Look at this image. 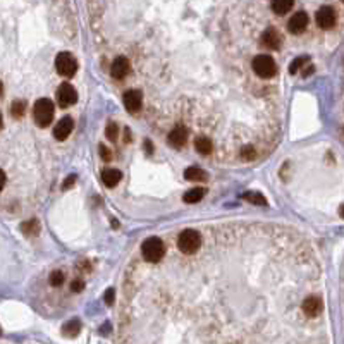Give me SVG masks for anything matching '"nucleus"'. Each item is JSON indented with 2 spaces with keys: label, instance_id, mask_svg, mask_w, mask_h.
Listing matches in <instances>:
<instances>
[{
  "label": "nucleus",
  "instance_id": "nucleus-1",
  "mask_svg": "<svg viewBox=\"0 0 344 344\" xmlns=\"http://www.w3.org/2000/svg\"><path fill=\"white\" fill-rule=\"evenodd\" d=\"M141 255L145 258V262H148V264H158V262H160L165 255L164 241L157 236L145 239L143 244H141Z\"/></svg>",
  "mask_w": 344,
  "mask_h": 344
},
{
  "label": "nucleus",
  "instance_id": "nucleus-2",
  "mask_svg": "<svg viewBox=\"0 0 344 344\" xmlns=\"http://www.w3.org/2000/svg\"><path fill=\"white\" fill-rule=\"evenodd\" d=\"M202 244H203L202 234L194 229L183 231L178 238V248L183 255H193V253H196L198 250H200Z\"/></svg>",
  "mask_w": 344,
  "mask_h": 344
},
{
  "label": "nucleus",
  "instance_id": "nucleus-3",
  "mask_svg": "<svg viewBox=\"0 0 344 344\" xmlns=\"http://www.w3.org/2000/svg\"><path fill=\"white\" fill-rule=\"evenodd\" d=\"M53 114H55V108H53V102L50 98H40V100L35 103L33 116H35L36 124L42 126V128L48 126L53 121Z\"/></svg>",
  "mask_w": 344,
  "mask_h": 344
},
{
  "label": "nucleus",
  "instance_id": "nucleus-4",
  "mask_svg": "<svg viewBox=\"0 0 344 344\" xmlns=\"http://www.w3.org/2000/svg\"><path fill=\"white\" fill-rule=\"evenodd\" d=\"M251 67H253V71H255V74L264 79L274 78L275 72H277V64H275L274 59L270 55H256L253 59Z\"/></svg>",
  "mask_w": 344,
  "mask_h": 344
},
{
  "label": "nucleus",
  "instance_id": "nucleus-5",
  "mask_svg": "<svg viewBox=\"0 0 344 344\" xmlns=\"http://www.w3.org/2000/svg\"><path fill=\"white\" fill-rule=\"evenodd\" d=\"M55 69L59 71V74L71 78V76H74L76 71H78V62H76V59L72 57L71 53L62 52L59 53L55 59Z\"/></svg>",
  "mask_w": 344,
  "mask_h": 344
},
{
  "label": "nucleus",
  "instance_id": "nucleus-6",
  "mask_svg": "<svg viewBox=\"0 0 344 344\" xmlns=\"http://www.w3.org/2000/svg\"><path fill=\"white\" fill-rule=\"evenodd\" d=\"M322 300H320L319 296H306L305 300L301 303V310L303 313H305L308 319H315V317H319L322 313Z\"/></svg>",
  "mask_w": 344,
  "mask_h": 344
},
{
  "label": "nucleus",
  "instance_id": "nucleus-7",
  "mask_svg": "<svg viewBox=\"0 0 344 344\" xmlns=\"http://www.w3.org/2000/svg\"><path fill=\"white\" fill-rule=\"evenodd\" d=\"M57 100L61 107H71L74 105L76 100H78V93L76 90L72 88V84H61V88L57 90Z\"/></svg>",
  "mask_w": 344,
  "mask_h": 344
},
{
  "label": "nucleus",
  "instance_id": "nucleus-8",
  "mask_svg": "<svg viewBox=\"0 0 344 344\" xmlns=\"http://www.w3.org/2000/svg\"><path fill=\"white\" fill-rule=\"evenodd\" d=\"M317 24L322 30L332 28V26L336 24V12H334V9L329 6L320 7L319 12H317Z\"/></svg>",
  "mask_w": 344,
  "mask_h": 344
},
{
  "label": "nucleus",
  "instance_id": "nucleus-9",
  "mask_svg": "<svg viewBox=\"0 0 344 344\" xmlns=\"http://www.w3.org/2000/svg\"><path fill=\"white\" fill-rule=\"evenodd\" d=\"M308 26V16L306 12H296L294 16H291V19L288 22V30L291 31L293 35H301L303 31L306 30Z\"/></svg>",
  "mask_w": 344,
  "mask_h": 344
},
{
  "label": "nucleus",
  "instance_id": "nucleus-10",
  "mask_svg": "<svg viewBox=\"0 0 344 344\" xmlns=\"http://www.w3.org/2000/svg\"><path fill=\"white\" fill-rule=\"evenodd\" d=\"M122 102H124V107L128 108V112H138L143 103L141 93L138 90H128L122 97Z\"/></svg>",
  "mask_w": 344,
  "mask_h": 344
},
{
  "label": "nucleus",
  "instance_id": "nucleus-11",
  "mask_svg": "<svg viewBox=\"0 0 344 344\" xmlns=\"http://www.w3.org/2000/svg\"><path fill=\"white\" fill-rule=\"evenodd\" d=\"M72 128H74V122H72L71 117H62L61 121L57 122V126L53 128V136L59 141H62V139H67V136L72 133Z\"/></svg>",
  "mask_w": 344,
  "mask_h": 344
},
{
  "label": "nucleus",
  "instance_id": "nucleus-12",
  "mask_svg": "<svg viewBox=\"0 0 344 344\" xmlns=\"http://www.w3.org/2000/svg\"><path fill=\"white\" fill-rule=\"evenodd\" d=\"M188 141V129L184 126H176L169 133V143L174 148H183Z\"/></svg>",
  "mask_w": 344,
  "mask_h": 344
},
{
  "label": "nucleus",
  "instance_id": "nucleus-13",
  "mask_svg": "<svg viewBox=\"0 0 344 344\" xmlns=\"http://www.w3.org/2000/svg\"><path fill=\"white\" fill-rule=\"evenodd\" d=\"M129 72V61L126 57H117L110 66V76L114 79H122L126 78Z\"/></svg>",
  "mask_w": 344,
  "mask_h": 344
},
{
  "label": "nucleus",
  "instance_id": "nucleus-14",
  "mask_svg": "<svg viewBox=\"0 0 344 344\" xmlns=\"http://www.w3.org/2000/svg\"><path fill=\"white\" fill-rule=\"evenodd\" d=\"M262 42H264L265 47L272 48V50H277L280 47V42H282V38H280L279 31L270 28V30H265L264 35H262Z\"/></svg>",
  "mask_w": 344,
  "mask_h": 344
},
{
  "label": "nucleus",
  "instance_id": "nucleus-15",
  "mask_svg": "<svg viewBox=\"0 0 344 344\" xmlns=\"http://www.w3.org/2000/svg\"><path fill=\"white\" fill-rule=\"evenodd\" d=\"M121 179H122V172L119 169H105L102 172V181L108 188H114Z\"/></svg>",
  "mask_w": 344,
  "mask_h": 344
},
{
  "label": "nucleus",
  "instance_id": "nucleus-16",
  "mask_svg": "<svg viewBox=\"0 0 344 344\" xmlns=\"http://www.w3.org/2000/svg\"><path fill=\"white\" fill-rule=\"evenodd\" d=\"M208 174L200 167H188L184 170V179L186 181H196V183H202V181H207Z\"/></svg>",
  "mask_w": 344,
  "mask_h": 344
},
{
  "label": "nucleus",
  "instance_id": "nucleus-17",
  "mask_svg": "<svg viewBox=\"0 0 344 344\" xmlns=\"http://www.w3.org/2000/svg\"><path fill=\"white\" fill-rule=\"evenodd\" d=\"M293 4H294V0H272L270 6H272V11L277 16H284V14H288V11H291Z\"/></svg>",
  "mask_w": 344,
  "mask_h": 344
},
{
  "label": "nucleus",
  "instance_id": "nucleus-18",
  "mask_svg": "<svg viewBox=\"0 0 344 344\" xmlns=\"http://www.w3.org/2000/svg\"><path fill=\"white\" fill-rule=\"evenodd\" d=\"M194 148H196V152L202 153V155H208V153H212V150H214V145H212V139L200 136L194 141Z\"/></svg>",
  "mask_w": 344,
  "mask_h": 344
},
{
  "label": "nucleus",
  "instance_id": "nucleus-19",
  "mask_svg": "<svg viewBox=\"0 0 344 344\" xmlns=\"http://www.w3.org/2000/svg\"><path fill=\"white\" fill-rule=\"evenodd\" d=\"M203 196H205V189L203 188H193L184 194V202L186 203H198V202H202Z\"/></svg>",
  "mask_w": 344,
  "mask_h": 344
},
{
  "label": "nucleus",
  "instance_id": "nucleus-20",
  "mask_svg": "<svg viewBox=\"0 0 344 344\" xmlns=\"http://www.w3.org/2000/svg\"><path fill=\"white\" fill-rule=\"evenodd\" d=\"M243 198L246 202H250V203H253V205H262V207H265L267 205V200H265V196L262 193H258V191H250V193H244L243 194Z\"/></svg>",
  "mask_w": 344,
  "mask_h": 344
},
{
  "label": "nucleus",
  "instance_id": "nucleus-21",
  "mask_svg": "<svg viewBox=\"0 0 344 344\" xmlns=\"http://www.w3.org/2000/svg\"><path fill=\"white\" fill-rule=\"evenodd\" d=\"M24 112H26V102L24 100L12 102V105H11V114L12 116L17 117V119H21V117L24 116Z\"/></svg>",
  "mask_w": 344,
  "mask_h": 344
},
{
  "label": "nucleus",
  "instance_id": "nucleus-22",
  "mask_svg": "<svg viewBox=\"0 0 344 344\" xmlns=\"http://www.w3.org/2000/svg\"><path fill=\"white\" fill-rule=\"evenodd\" d=\"M21 229H22V233H26L28 236H35V234L40 233V224L36 222V220H30V222L22 224Z\"/></svg>",
  "mask_w": 344,
  "mask_h": 344
},
{
  "label": "nucleus",
  "instance_id": "nucleus-23",
  "mask_svg": "<svg viewBox=\"0 0 344 344\" xmlns=\"http://www.w3.org/2000/svg\"><path fill=\"white\" fill-rule=\"evenodd\" d=\"M79 330H81V324H79L78 319H72L71 322H67L64 325V332L69 334V336H76V334H78Z\"/></svg>",
  "mask_w": 344,
  "mask_h": 344
},
{
  "label": "nucleus",
  "instance_id": "nucleus-24",
  "mask_svg": "<svg viewBox=\"0 0 344 344\" xmlns=\"http://www.w3.org/2000/svg\"><path fill=\"white\" fill-rule=\"evenodd\" d=\"M306 62H308V57H306V55L296 57V59H294V61L291 62V66H289V72H291V74H296V72L300 71L301 67L306 64Z\"/></svg>",
  "mask_w": 344,
  "mask_h": 344
},
{
  "label": "nucleus",
  "instance_id": "nucleus-25",
  "mask_svg": "<svg viewBox=\"0 0 344 344\" xmlns=\"http://www.w3.org/2000/svg\"><path fill=\"white\" fill-rule=\"evenodd\" d=\"M105 134L108 139H112V141H116L117 136H119V128H117V124L114 122H108L107 124V129H105Z\"/></svg>",
  "mask_w": 344,
  "mask_h": 344
},
{
  "label": "nucleus",
  "instance_id": "nucleus-26",
  "mask_svg": "<svg viewBox=\"0 0 344 344\" xmlns=\"http://www.w3.org/2000/svg\"><path fill=\"white\" fill-rule=\"evenodd\" d=\"M50 284H52L53 288L62 286V284H64V274L59 272V270H55V272H52V274H50Z\"/></svg>",
  "mask_w": 344,
  "mask_h": 344
},
{
  "label": "nucleus",
  "instance_id": "nucleus-27",
  "mask_svg": "<svg viewBox=\"0 0 344 344\" xmlns=\"http://www.w3.org/2000/svg\"><path fill=\"white\" fill-rule=\"evenodd\" d=\"M241 157H243V160H253V158L256 157L255 148H253V147H244L241 150Z\"/></svg>",
  "mask_w": 344,
  "mask_h": 344
},
{
  "label": "nucleus",
  "instance_id": "nucleus-28",
  "mask_svg": "<svg viewBox=\"0 0 344 344\" xmlns=\"http://www.w3.org/2000/svg\"><path fill=\"white\" fill-rule=\"evenodd\" d=\"M83 289H84V282H83V280H79V279L72 280V284H71V291L79 293V291H83Z\"/></svg>",
  "mask_w": 344,
  "mask_h": 344
},
{
  "label": "nucleus",
  "instance_id": "nucleus-29",
  "mask_svg": "<svg viewBox=\"0 0 344 344\" xmlns=\"http://www.w3.org/2000/svg\"><path fill=\"white\" fill-rule=\"evenodd\" d=\"M98 150H100V157L103 158V160H110L112 158V155H110V150H108V148L105 147V145H100V147H98Z\"/></svg>",
  "mask_w": 344,
  "mask_h": 344
},
{
  "label": "nucleus",
  "instance_id": "nucleus-30",
  "mask_svg": "<svg viewBox=\"0 0 344 344\" xmlns=\"http://www.w3.org/2000/svg\"><path fill=\"white\" fill-rule=\"evenodd\" d=\"M114 301H116V291H114V289H107L105 303H107V305H114Z\"/></svg>",
  "mask_w": 344,
  "mask_h": 344
},
{
  "label": "nucleus",
  "instance_id": "nucleus-31",
  "mask_svg": "<svg viewBox=\"0 0 344 344\" xmlns=\"http://www.w3.org/2000/svg\"><path fill=\"white\" fill-rule=\"evenodd\" d=\"M74 181H76V176H69L66 181H64V184H62V188L64 189H67V188H71L72 184H74Z\"/></svg>",
  "mask_w": 344,
  "mask_h": 344
},
{
  "label": "nucleus",
  "instance_id": "nucleus-32",
  "mask_svg": "<svg viewBox=\"0 0 344 344\" xmlns=\"http://www.w3.org/2000/svg\"><path fill=\"white\" fill-rule=\"evenodd\" d=\"M145 150H147L148 153H152V152H153V145H152L150 141H148V139H147V141H145Z\"/></svg>",
  "mask_w": 344,
  "mask_h": 344
},
{
  "label": "nucleus",
  "instance_id": "nucleus-33",
  "mask_svg": "<svg viewBox=\"0 0 344 344\" xmlns=\"http://www.w3.org/2000/svg\"><path fill=\"white\" fill-rule=\"evenodd\" d=\"M313 71H315V67H313V66L306 67V71L303 72V76H305V78H306V76H310V74H311V72H313Z\"/></svg>",
  "mask_w": 344,
  "mask_h": 344
},
{
  "label": "nucleus",
  "instance_id": "nucleus-34",
  "mask_svg": "<svg viewBox=\"0 0 344 344\" xmlns=\"http://www.w3.org/2000/svg\"><path fill=\"white\" fill-rule=\"evenodd\" d=\"M339 214H341V217L344 219V207H341V212H339Z\"/></svg>",
  "mask_w": 344,
  "mask_h": 344
},
{
  "label": "nucleus",
  "instance_id": "nucleus-35",
  "mask_svg": "<svg viewBox=\"0 0 344 344\" xmlns=\"http://www.w3.org/2000/svg\"><path fill=\"white\" fill-rule=\"evenodd\" d=\"M342 2H344V0H342Z\"/></svg>",
  "mask_w": 344,
  "mask_h": 344
}]
</instances>
